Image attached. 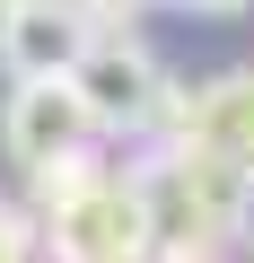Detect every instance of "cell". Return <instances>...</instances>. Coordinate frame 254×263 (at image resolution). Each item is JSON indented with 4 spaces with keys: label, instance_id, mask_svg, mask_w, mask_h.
I'll return each instance as SVG.
<instances>
[{
    "label": "cell",
    "instance_id": "6da1fadb",
    "mask_svg": "<svg viewBox=\"0 0 254 263\" xmlns=\"http://www.w3.org/2000/svg\"><path fill=\"white\" fill-rule=\"evenodd\" d=\"M35 237L53 263H149L158 254V219H149V193L132 167H96L79 193L35 211Z\"/></svg>",
    "mask_w": 254,
    "mask_h": 263
},
{
    "label": "cell",
    "instance_id": "7a4b0ae2",
    "mask_svg": "<svg viewBox=\"0 0 254 263\" xmlns=\"http://www.w3.org/2000/svg\"><path fill=\"white\" fill-rule=\"evenodd\" d=\"M62 79L79 88V105H88L96 132H158V114H167V70H158V53L132 27H96L88 53Z\"/></svg>",
    "mask_w": 254,
    "mask_h": 263
},
{
    "label": "cell",
    "instance_id": "3957f363",
    "mask_svg": "<svg viewBox=\"0 0 254 263\" xmlns=\"http://www.w3.org/2000/svg\"><path fill=\"white\" fill-rule=\"evenodd\" d=\"M88 35H96L88 0H9L0 9V70L9 79H62L88 53Z\"/></svg>",
    "mask_w": 254,
    "mask_h": 263
},
{
    "label": "cell",
    "instance_id": "277c9868",
    "mask_svg": "<svg viewBox=\"0 0 254 263\" xmlns=\"http://www.w3.org/2000/svg\"><path fill=\"white\" fill-rule=\"evenodd\" d=\"M0 141H9L18 167H44V158L88 149V141H96V123H88V105H79L70 79H18L9 105H0Z\"/></svg>",
    "mask_w": 254,
    "mask_h": 263
},
{
    "label": "cell",
    "instance_id": "5b68a950",
    "mask_svg": "<svg viewBox=\"0 0 254 263\" xmlns=\"http://www.w3.org/2000/svg\"><path fill=\"white\" fill-rule=\"evenodd\" d=\"M158 132H167V141H184V149H210V158L254 167V70H228V79H210V88H193V97L167 88Z\"/></svg>",
    "mask_w": 254,
    "mask_h": 263
},
{
    "label": "cell",
    "instance_id": "8992f818",
    "mask_svg": "<svg viewBox=\"0 0 254 263\" xmlns=\"http://www.w3.org/2000/svg\"><path fill=\"white\" fill-rule=\"evenodd\" d=\"M96 167H105V158H96V141H88V149H70V158H44V167H27V184H35V202H27V211H53V202H62V193H79Z\"/></svg>",
    "mask_w": 254,
    "mask_h": 263
},
{
    "label": "cell",
    "instance_id": "52a82bcc",
    "mask_svg": "<svg viewBox=\"0 0 254 263\" xmlns=\"http://www.w3.org/2000/svg\"><path fill=\"white\" fill-rule=\"evenodd\" d=\"M44 237H35V211L27 202H0V263H35Z\"/></svg>",
    "mask_w": 254,
    "mask_h": 263
},
{
    "label": "cell",
    "instance_id": "ba28073f",
    "mask_svg": "<svg viewBox=\"0 0 254 263\" xmlns=\"http://www.w3.org/2000/svg\"><path fill=\"white\" fill-rule=\"evenodd\" d=\"M141 9H149V0H88V18H96V27H132Z\"/></svg>",
    "mask_w": 254,
    "mask_h": 263
},
{
    "label": "cell",
    "instance_id": "9c48e42d",
    "mask_svg": "<svg viewBox=\"0 0 254 263\" xmlns=\"http://www.w3.org/2000/svg\"><path fill=\"white\" fill-rule=\"evenodd\" d=\"M167 9H202V18H237V9H254V0H167Z\"/></svg>",
    "mask_w": 254,
    "mask_h": 263
},
{
    "label": "cell",
    "instance_id": "30bf717a",
    "mask_svg": "<svg viewBox=\"0 0 254 263\" xmlns=\"http://www.w3.org/2000/svg\"><path fill=\"white\" fill-rule=\"evenodd\" d=\"M149 263H219V254H149Z\"/></svg>",
    "mask_w": 254,
    "mask_h": 263
},
{
    "label": "cell",
    "instance_id": "8fae6325",
    "mask_svg": "<svg viewBox=\"0 0 254 263\" xmlns=\"http://www.w3.org/2000/svg\"><path fill=\"white\" fill-rule=\"evenodd\" d=\"M245 237H254V202H245Z\"/></svg>",
    "mask_w": 254,
    "mask_h": 263
},
{
    "label": "cell",
    "instance_id": "7c38bea8",
    "mask_svg": "<svg viewBox=\"0 0 254 263\" xmlns=\"http://www.w3.org/2000/svg\"><path fill=\"white\" fill-rule=\"evenodd\" d=\"M0 9H9V0H0Z\"/></svg>",
    "mask_w": 254,
    "mask_h": 263
}]
</instances>
